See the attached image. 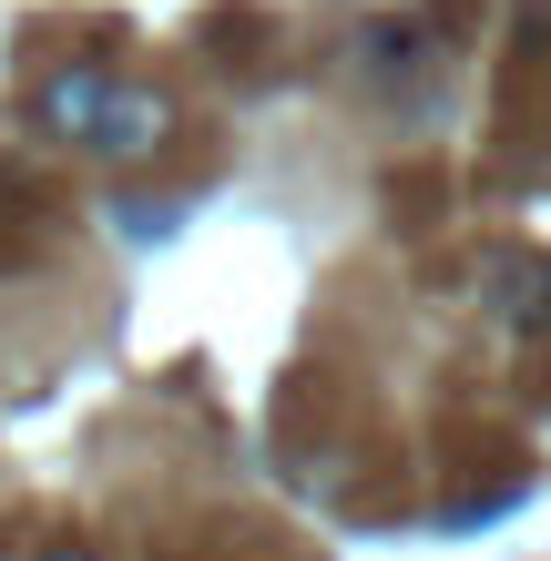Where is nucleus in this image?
I'll return each instance as SVG.
<instances>
[{
    "label": "nucleus",
    "mask_w": 551,
    "mask_h": 561,
    "mask_svg": "<svg viewBox=\"0 0 551 561\" xmlns=\"http://www.w3.org/2000/svg\"><path fill=\"white\" fill-rule=\"evenodd\" d=\"M113 92H123L113 61H61V72L31 82V134H51V144H92V134H103V113H113Z\"/></svg>",
    "instance_id": "1"
},
{
    "label": "nucleus",
    "mask_w": 551,
    "mask_h": 561,
    "mask_svg": "<svg viewBox=\"0 0 551 561\" xmlns=\"http://www.w3.org/2000/svg\"><path fill=\"white\" fill-rule=\"evenodd\" d=\"M480 307L510 337H551V255H491L480 266Z\"/></svg>",
    "instance_id": "2"
},
{
    "label": "nucleus",
    "mask_w": 551,
    "mask_h": 561,
    "mask_svg": "<svg viewBox=\"0 0 551 561\" xmlns=\"http://www.w3.org/2000/svg\"><path fill=\"white\" fill-rule=\"evenodd\" d=\"M174 144V103L153 82H123L113 92V113H103V134H92V153H113V163H153Z\"/></svg>",
    "instance_id": "3"
},
{
    "label": "nucleus",
    "mask_w": 551,
    "mask_h": 561,
    "mask_svg": "<svg viewBox=\"0 0 551 561\" xmlns=\"http://www.w3.org/2000/svg\"><path fill=\"white\" fill-rule=\"evenodd\" d=\"M358 72H368V82H388V92L418 82V72H429V31H418V21H378L368 42H358Z\"/></svg>",
    "instance_id": "4"
},
{
    "label": "nucleus",
    "mask_w": 551,
    "mask_h": 561,
    "mask_svg": "<svg viewBox=\"0 0 551 561\" xmlns=\"http://www.w3.org/2000/svg\"><path fill=\"white\" fill-rule=\"evenodd\" d=\"M184 225V205H164V194H113V236L123 245H164Z\"/></svg>",
    "instance_id": "5"
},
{
    "label": "nucleus",
    "mask_w": 551,
    "mask_h": 561,
    "mask_svg": "<svg viewBox=\"0 0 551 561\" xmlns=\"http://www.w3.org/2000/svg\"><path fill=\"white\" fill-rule=\"evenodd\" d=\"M51 561H103V551H51Z\"/></svg>",
    "instance_id": "6"
}]
</instances>
